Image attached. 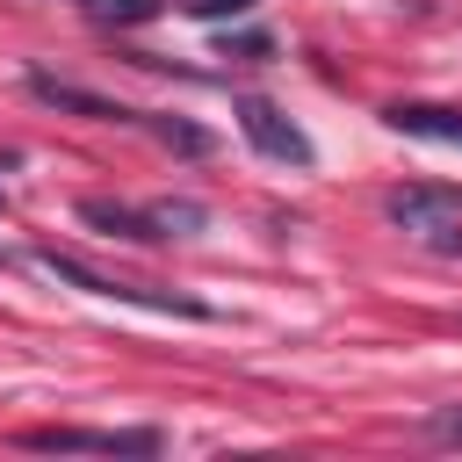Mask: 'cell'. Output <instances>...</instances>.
Returning <instances> with one entry per match:
<instances>
[{
  "instance_id": "obj_1",
  "label": "cell",
  "mask_w": 462,
  "mask_h": 462,
  "mask_svg": "<svg viewBox=\"0 0 462 462\" xmlns=\"http://www.w3.org/2000/svg\"><path fill=\"white\" fill-rule=\"evenodd\" d=\"M22 448L36 455H159L152 426H29Z\"/></svg>"
},
{
  "instance_id": "obj_2",
  "label": "cell",
  "mask_w": 462,
  "mask_h": 462,
  "mask_svg": "<svg viewBox=\"0 0 462 462\" xmlns=\"http://www.w3.org/2000/svg\"><path fill=\"white\" fill-rule=\"evenodd\" d=\"M383 217L411 238V245H433V253H462V209L448 202V195H433V188H397L390 202H383Z\"/></svg>"
},
{
  "instance_id": "obj_3",
  "label": "cell",
  "mask_w": 462,
  "mask_h": 462,
  "mask_svg": "<svg viewBox=\"0 0 462 462\" xmlns=\"http://www.w3.org/2000/svg\"><path fill=\"white\" fill-rule=\"evenodd\" d=\"M238 130H245V144L260 152V159H282V166H310V137L274 108V101H260V94H245L238 101Z\"/></svg>"
},
{
  "instance_id": "obj_4",
  "label": "cell",
  "mask_w": 462,
  "mask_h": 462,
  "mask_svg": "<svg viewBox=\"0 0 462 462\" xmlns=\"http://www.w3.org/2000/svg\"><path fill=\"white\" fill-rule=\"evenodd\" d=\"M29 94L51 101V108H72V116H87V123H137V108L108 101V94H87V87H72V79H51V72H29Z\"/></svg>"
},
{
  "instance_id": "obj_5",
  "label": "cell",
  "mask_w": 462,
  "mask_h": 462,
  "mask_svg": "<svg viewBox=\"0 0 462 462\" xmlns=\"http://www.w3.org/2000/svg\"><path fill=\"white\" fill-rule=\"evenodd\" d=\"M390 130H404V137H426V144H462V108L397 101V108H390Z\"/></svg>"
},
{
  "instance_id": "obj_6",
  "label": "cell",
  "mask_w": 462,
  "mask_h": 462,
  "mask_svg": "<svg viewBox=\"0 0 462 462\" xmlns=\"http://www.w3.org/2000/svg\"><path fill=\"white\" fill-rule=\"evenodd\" d=\"M79 224H94L101 238H130V245H144V238H159V231H152V217H137V209H123V202H108V195H87V202H79Z\"/></svg>"
},
{
  "instance_id": "obj_7",
  "label": "cell",
  "mask_w": 462,
  "mask_h": 462,
  "mask_svg": "<svg viewBox=\"0 0 462 462\" xmlns=\"http://www.w3.org/2000/svg\"><path fill=\"white\" fill-rule=\"evenodd\" d=\"M144 217H152V231H159V238H166V231H173V238L202 231V202H152Z\"/></svg>"
},
{
  "instance_id": "obj_8",
  "label": "cell",
  "mask_w": 462,
  "mask_h": 462,
  "mask_svg": "<svg viewBox=\"0 0 462 462\" xmlns=\"http://www.w3.org/2000/svg\"><path fill=\"white\" fill-rule=\"evenodd\" d=\"M159 137H166L173 152H188V159H202V152H209V130H195V123H173V116H159Z\"/></svg>"
},
{
  "instance_id": "obj_9",
  "label": "cell",
  "mask_w": 462,
  "mask_h": 462,
  "mask_svg": "<svg viewBox=\"0 0 462 462\" xmlns=\"http://www.w3.org/2000/svg\"><path fill=\"white\" fill-rule=\"evenodd\" d=\"M426 440H433V448H462V404H440V411L426 419Z\"/></svg>"
},
{
  "instance_id": "obj_10",
  "label": "cell",
  "mask_w": 462,
  "mask_h": 462,
  "mask_svg": "<svg viewBox=\"0 0 462 462\" xmlns=\"http://www.w3.org/2000/svg\"><path fill=\"white\" fill-rule=\"evenodd\" d=\"M94 14H116V22H137V14H152V0H101Z\"/></svg>"
},
{
  "instance_id": "obj_11",
  "label": "cell",
  "mask_w": 462,
  "mask_h": 462,
  "mask_svg": "<svg viewBox=\"0 0 462 462\" xmlns=\"http://www.w3.org/2000/svg\"><path fill=\"white\" fill-rule=\"evenodd\" d=\"M188 7H195V14H245L253 0H188Z\"/></svg>"
}]
</instances>
